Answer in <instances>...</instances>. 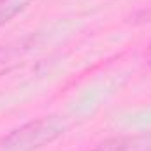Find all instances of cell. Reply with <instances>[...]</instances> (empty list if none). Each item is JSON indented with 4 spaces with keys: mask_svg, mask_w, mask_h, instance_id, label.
<instances>
[{
    "mask_svg": "<svg viewBox=\"0 0 151 151\" xmlns=\"http://www.w3.org/2000/svg\"><path fill=\"white\" fill-rule=\"evenodd\" d=\"M67 125L58 116L39 118L0 137V151H37L63 135Z\"/></svg>",
    "mask_w": 151,
    "mask_h": 151,
    "instance_id": "cell-1",
    "label": "cell"
},
{
    "mask_svg": "<svg viewBox=\"0 0 151 151\" xmlns=\"http://www.w3.org/2000/svg\"><path fill=\"white\" fill-rule=\"evenodd\" d=\"M93 151H151V135H119L99 142Z\"/></svg>",
    "mask_w": 151,
    "mask_h": 151,
    "instance_id": "cell-2",
    "label": "cell"
},
{
    "mask_svg": "<svg viewBox=\"0 0 151 151\" xmlns=\"http://www.w3.org/2000/svg\"><path fill=\"white\" fill-rule=\"evenodd\" d=\"M32 0H0V27L11 21L19 11H23Z\"/></svg>",
    "mask_w": 151,
    "mask_h": 151,
    "instance_id": "cell-3",
    "label": "cell"
},
{
    "mask_svg": "<svg viewBox=\"0 0 151 151\" xmlns=\"http://www.w3.org/2000/svg\"><path fill=\"white\" fill-rule=\"evenodd\" d=\"M148 60H150V65H151V44H150V49H148Z\"/></svg>",
    "mask_w": 151,
    "mask_h": 151,
    "instance_id": "cell-4",
    "label": "cell"
}]
</instances>
